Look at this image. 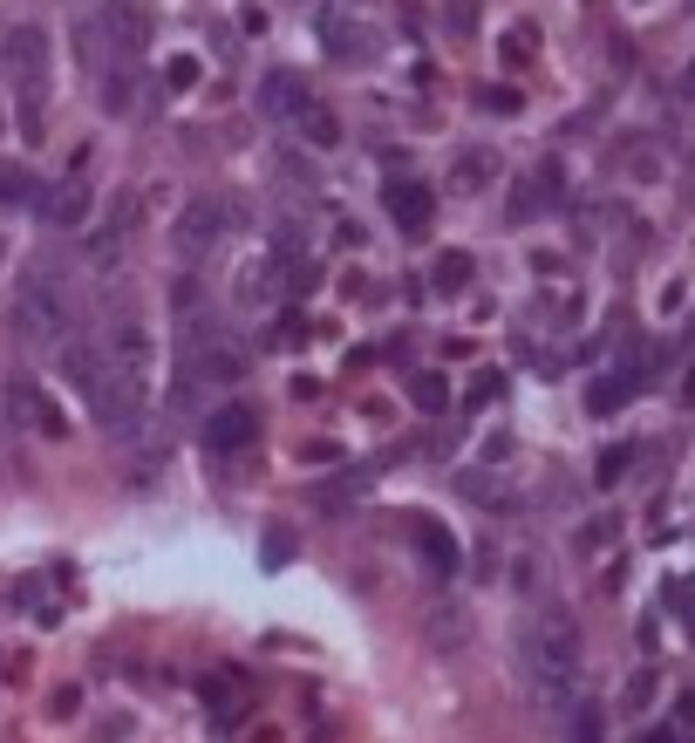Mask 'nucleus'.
Returning <instances> with one entry per match:
<instances>
[{
  "label": "nucleus",
  "instance_id": "1",
  "mask_svg": "<svg viewBox=\"0 0 695 743\" xmlns=\"http://www.w3.org/2000/svg\"><path fill=\"white\" fill-rule=\"evenodd\" d=\"M518 661H525V682L546 702H572L580 696V620L559 614V607L531 614L525 635H518Z\"/></svg>",
  "mask_w": 695,
  "mask_h": 743
},
{
  "label": "nucleus",
  "instance_id": "2",
  "mask_svg": "<svg viewBox=\"0 0 695 743\" xmlns=\"http://www.w3.org/2000/svg\"><path fill=\"white\" fill-rule=\"evenodd\" d=\"M69 375H75V389H82V403H89L96 429H116V437H130V429L144 423V403L109 375L103 348H69Z\"/></svg>",
  "mask_w": 695,
  "mask_h": 743
},
{
  "label": "nucleus",
  "instance_id": "3",
  "mask_svg": "<svg viewBox=\"0 0 695 743\" xmlns=\"http://www.w3.org/2000/svg\"><path fill=\"white\" fill-rule=\"evenodd\" d=\"M96 348H103L109 375L130 389L137 403H150V375H157V341H150V328H144L137 315H123V321H109V335H103Z\"/></svg>",
  "mask_w": 695,
  "mask_h": 743
},
{
  "label": "nucleus",
  "instance_id": "4",
  "mask_svg": "<svg viewBox=\"0 0 695 743\" xmlns=\"http://www.w3.org/2000/svg\"><path fill=\"white\" fill-rule=\"evenodd\" d=\"M14 335L21 341H62L69 335V300H62V287H49V280H28L21 287V300H14Z\"/></svg>",
  "mask_w": 695,
  "mask_h": 743
},
{
  "label": "nucleus",
  "instance_id": "5",
  "mask_svg": "<svg viewBox=\"0 0 695 743\" xmlns=\"http://www.w3.org/2000/svg\"><path fill=\"white\" fill-rule=\"evenodd\" d=\"M198 437H204V450H212V457H239V450L260 444V410L253 403H219L212 416H204Z\"/></svg>",
  "mask_w": 695,
  "mask_h": 743
},
{
  "label": "nucleus",
  "instance_id": "6",
  "mask_svg": "<svg viewBox=\"0 0 695 743\" xmlns=\"http://www.w3.org/2000/svg\"><path fill=\"white\" fill-rule=\"evenodd\" d=\"M232 225H239V205H225V199H191L185 219H178V246L185 253H204V246H219Z\"/></svg>",
  "mask_w": 695,
  "mask_h": 743
},
{
  "label": "nucleus",
  "instance_id": "7",
  "mask_svg": "<svg viewBox=\"0 0 695 743\" xmlns=\"http://www.w3.org/2000/svg\"><path fill=\"white\" fill-rule=\"evenodd\" d=\"M204 710H212V723L232 736L245 717H253V682H245V669H219L204 676Z\"/></svg>",
  "mask_w": 695,
  "mask_h": 743
},
{
  "label": "nucleus",
  "instance_id": "8",
  "mask_svg": "<svg viewBox=\"0 0 695 743\" xmlns=\"http://www.w3.org/2000/svg\"><path fill=\"white\" fill-rule=\"evenodd\" d=\"M382 212L417 240V232H430V219H436V199H430L423 178H396V184H382Z\"/></svg>",
  "mask_w": 695,
  "mask_h": 743
},
{
  "label": "nucleus",
  "instance_id": "9",
  "mask_svg": "<svg viewBox=\"0 0 695 743\" xmlns=\"http://www.w3.org/2000/svg\"><path fill=\"white\" fill-rule=\"evenodd\" d=\"M260 109L273 116V124H301V116L314 109V89L301 83V75H294V68H273V75H266V83H260Z\"/></svg>",
  "mask_w": 695,
  "mask_h": 743
},
{
  "label": "nucleus",
  "instance_id": "10",
  "mask_svg": "<svg viewBox=\"0 0 695 743\" xmlns=\"http://www.w3.org/2000/svg\"><path fill=\"white\" fill-rule=\"evenodd\" d=\"M409 545H417V553H423V566L436 573V580H450V573H457L464 566V553H457V539H450V526H436V519H409Z\"/></svg>",
  "mask_w": 695,
  "mask_h": 743
},
{
  "label": "nucleus",
  "instance_id": "11",
  "mask_svg": "<svg viewBox=\"0 0 695 743\" xmlns=\"http://www.w3.org/2000/svg\"><path fill=\"white\" fill-rule=\"evenodd\" d=\"M0 55H8V68L21 75V83H34V75H49V28H8V42H0Z\"/></svg>",
  "mask_w": 695,
  "mask_h": 743
},
{
  "label": "nucleus",
  "instance_id": "12",
  "mask_svg": "<svg viewBox=\"0 0 695 743\" xmlns=\"http://www.w3.org/2000/svg\"><path fill=\"white\" fill-rule=\"evenodd\" d=\"M8 396H14V416H21L28 429H41V437H62V410L49 403V389H41V382H14Z\"/></svg>",
  "mask_w": 695,
  "mask_h": 743
},
{
  "label": "nucleus",
  "instance_id": "13",
  "mask_svg": "<svg viewBox=\"0 0 695 743\" xmlns=\"http://www.w3.org/2000/svg\"><path fill=\"white\" fill-rule=\"evenodd\" d=\"M552 205H559V164H539V171H525V184L512 191V219L552 212Z\"/></svg>",
  "mask_w": 695,
  "mask_h": 743
},
{
  "label": "nucleus",
  "instance_id": "14",
  "mask_svg": "<svg viewBox=\"0 0 695 743\" xmlns=\"http://www.w3.org/2000/svg\"><path fill=\"white\" fill-rule=\"evenodd\" d=\"M634 389H641V375H634V369H607V375H593V382H587V410H593V416H613V410H628Z\"/></svg>",
  "mask_w": 695,
  "mask_h": 743
},
{
  "label": "nucleus",
  "instance_id": "15",
  "mask_svg": "<svg viewBox=\"0 0 695 743\" xmlns=\"http://www.w3.org/2000/svg\"><path fill=\"white\" fill-rule=\"evenodd\" d=\"M89 205H96V191H89V184H82V178H69V184H55V191H49V199H41V212H49L55 225H82V219H89Z\"/></svg>",
  "mask_w": 695,
  "mask_h": 743
},
{
  "label": "nucleus",
  "instance_id": "16",
  "mask_svg": "<svg viewBox=\"0 0 695 743\" xmlns=\"http://www.w3.org/2000/svg\"><path fill=\"white\" fill-rule=\"evenodd\" d=\"M41 199H49V184H41L34 171L0 164V205H28V212H41Z\"/></svg>",
  "mask_w": 695,
  "mask_h": 743
},
{
  "label": "nucleus",
  "instance_id": "17",
  "mask_svg": "<svg viewBox=\"0 0 695 743\" xmlns=\"http://www.w3.org/2000/svg\"><path fill=\"white\" fill-rule=\"evenodd\" d=\"M314 34H320L327 55H355V49H361V34H355V14H348V8H327V14L314 21Z\"/></svg>",
  "mask_w": 695,
  "mask_h": 743
},
{
  "label": "nucleus",
  "instance_id": "18",
  "mask_svg": "<svg viewBox=\"0 0 695 743\" xmlns=\"http://www.w3.org/2000/svg\"><path fill=\"white\" fill-rule=\"evenodd\" d=\"M471 280H477V259H471V253H436V259H430V287H436V294H464Z\"/></svg>",
  "mask_w": 695,
  "mask_h": 743
},
{
  "label": "nucleus",
  "instance_id": "19",
  "mask_svg": "<svg viewBox=\"0 0 695 743\" xmlns=\"http://www.w3.org/2000/svg\"><path fill=\"white\" fill-rule=\"evenodd\" d=\"M368 485H376V471H341L335 485H320L314 498H320V512H341V505H355V498H361Z\"/></svg>",
  "mask_w": 695,
  "mask_h": 743
},
{
  "label": "nucleus",
  "instance_id": "20",
  "mask_svg": "<svg viewBox=\"0 0 695 743\" xmlns=\"http://www.w3.org/2000/svg\"><path fill=\"white\" fill-rule=\"evenodd\" d=\"M566 743H607V723L593 702H572V717H566Z\"/></svg>",
  "mask_w": 695,
  "mask_h": 743
},
{
  "label": "nucleus",
  "instance_id": "21",
  "mask_svg": "<svg viewBox=\"0 0 695 743\" xmlns=\"http://www.w3.org/2000/svg\"><path fill=\"white\" fill-rule=\"evenodd\" d=\"M294 130H301L307 144H320V150H335V144H341V124H335V116H327L320 103H314V109L301 116V124H294Z\"/></svg>",
  "mask_w": 695,
  "mask_h": 743
},
{
  "label": "nucleus",
  "instance_id": "22",
  "mask_svg": "<svg viewBox=\"0 0 695 743\" xmlns=\"http://www.w3.org/2000/svg\"><path fill=\"white\" fill-rule=\"evenodd\" d=\"M409 396H417V410L443 416V410H450V382H443V375H409Z\"/></svg>",
  "mask_w": 695,
  "mask_h": 743
},
{
  "label": "nucleus",
  "instance_id": "23",
  "mask_svg": "<svg viewBox=\"0 0 695 743\" xmlns=\"http://www.w3.org/2000/svg\"><path fill=\"white\" fill-rule=\"evenodd\" d=\"M628 471H634V444H607V450H600V464H593V478H600V485H621Z\"/></svg>",
  "mask_w": 695,
  "mask_h": 743
},
{
  "label": "nucleus",
  "instance_id": "24",
  "mask_svg": "<svg viewBox=\"0 0 695 743\" xmlns=\"http://www.w3.org/2000/svg\"><path fill=\"white\" fill-rule=\"evenodd\" d=\"M484 178H498V158H491V150H464V158H457V184L477 191Z\"/></svg>",
  "mask_w": 695,
  "mask_h": 743
},
{
  "label": "nucleus",
  "instance_id": "25",
  "mask_svg": "<svg viewBox=\"0 0 695 743\" xmlns=\"http://www.w3.org/2000/svg\"><path fill=\"white\" fill-rule=\"evenodd\" d=\"M457 491H464V498H477V505H512V491H505L498 478H484V471H464V478H457Z\"/></svg>",
  "mask_w": 695,
  "mask_h": 743
},
{
  "label": "nucleus",
  "instance_id": "26",
  "mask_svg": "<svg viewBox=\"0 0 695 743\" xmlns=\"http://www.w3.org/2000/svg\"><path fill=\"white\" fill-rule=\"evenodd\" d=\"M430 641H436V648H457V641H464V614H457V607L430 614Z\"/></svg>",
  "mask_w": 695,
  "mask_h": 743
},
{
  "label": "nucleus",
  "instance_id": "27",
  "mask_svg": "<svg viewBox=\"0 0 695 743\" xmlns=\"http://www.w3.org/2000/svg\"><path fill=\"white\" fill-rule=\"evenodd\" d=\"M109 34H116L123 49H137V42H144V14H137V8H109Z\"/></svg>",
  "mask_w": 695,
  "mask_h": 743
},
{
  "label": "nucleus",
  "instance_id": "28",
  "mask_svg": "<svg viewBox=\"0 0 695 743\" xmlns=\"http://www.w3.org/2000/svg\"><path fill=\"white\" fill-rule=\"evenodd\" d=\"M260 560H266V566H286V560H294V532H286V526H273V532L260 539Z\"/></svg>",
  "mask_w": 695,
  "mask_h": 743
},
{
  "label": "nucleus",
  "instance_id": "29",
  "mask_svg": "<svg viewBox=\"0 0 695 743\" xmlns=\"http://www.w3.org/2000/svg\"><path fill=\"white\" fill-rule=\"evenodd\" d=\"M498 396H505V375H477V382H471V410L498 403Z\"/></svg>",
  "mask_w": 695,
  "mask_h": 743
},
{
  "label": "nucleus",
  "instance_id": "30",
  "mask_svg": "<svg viewBox=\"0 0 695 743\" xmlns=\"http://www.w3.org/2000/svg\"><path fill=\"white\" fill-rule=\"evenodd\" d=\"M647 702H654V676H634L628 682V710H647Z\"/></svg>",
  "mask_w": 695,
  "mask_h": 743
},
{
  "label": "nucleus",
  "instance_id": "31",
  "mask_svg": "<svg viewBox=\"0 0 695 743\" xmlns=\"http://www.w3.org/2000/svg\"><path fill=\"white\" fill-rule=\"evenodd\" d=\"M164 83H171V89H191V83H198V68H191V62H171V75H164Z\"/></svg>",
  "mask_w": 695,
  "mask_h": 743
},
{
  "label": "nucleus",
  "instance_id": "32",
  "mask_svg": "<svg viewBox=\"0 0 695 743\" xmlns=\"http://www.w3.org/2000/svg\"><path fill=\"white\" fill-rule=\"evenodd\" d=\"M682 403H688V410H695V375H688V389H682Z\"/></svg>",
  "mask_w": 695,
  "mask_h": 743
},
{
  "label": "nucleus",
  "instance_id": "33",
  "mask_svg": "<svg viewBox=\"0 0 695 743\" xmlns=\"http://www.w3.org/2000/svg\"><path fill=\"white\" fill-rule=\"evenodd\" d=\"M688 89H695V68H688Z\"/></svg>",
  "mask_w": 695,
  "mask_h": 743
},
{
  "label": "nucleus",
  "instance_id": "34",
  "mask_svg": "<svg viewBox=\"0 0 695 743\" xmlns=\"http://www.w3.org/2000/svg\"><path fill=\"white\" fill-rule=\"evenodd\" d=\"M0 259H8V246H0Z\"/></svg>",
  "mask_w": 695,
  "mask_h": 743
}]
</instances>
